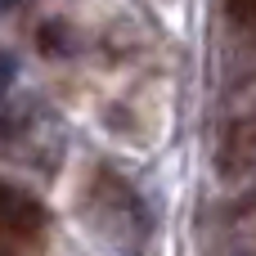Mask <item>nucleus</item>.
Segmentation results:
<instances>
[{
    "label": "nucleus",
    "instance_id": "nucleus-2",
    "mask_svg": "<svg viewBox=\"0 0 256 256\" xmlns=\"http://www.w3.org/2000/svg\"><path fill=\"white\" fill-rule=\"evenodd\" d=\"M45 225V207L36 202V194L18 189V184H0V234H36Z\"/></svg>",
    "mask_w": 256,
    "mask_h": 256
},
{
    "label": "nucleus",
    "instance_id": "nucleus-5",
    "mask_svg": "<svg viewBox=\"0 0 256 256\" xmlns=\"http://www.w3.org/2000/svg\"><path fill=\"white\" fill-rule=\"evenodd\" d=\"M14 76H18V63H14V54H9V50H0V99L9 94Z\"/></svg>",
    "mask_w": 256,
    "mask_h": 256
},
{
    "label": "nucleus",
    "instance_id": "nucleus-3",
    "mask_svg": "<svg viewBox=\"0 0 256 256\" xmlns=\"http://www.w3.org/2000/svg\"><path fill=\"white\" fill-rule=\"evenodd\" d=\"M36 45H40L45 54H54V58H68V54H72V32H68V22L50 18V22L36 32Z\"/></svg>",
    "mask_w": 256,
    "mask_h": 256
},
{
    "label": "nucleus",
    "instance_id": "nucleus-6",
    "mask_svg": "<svg viewBox=\"0 0 256 256\" xmlns=\"http://www.w3.org/2000/svg\"><path fill=\"white\" fill-rule=\"evenodd\" d=\"M4 4H9V0H0V9H4Z\"/></svg>",
    "mask_w": 256,
    "mask_h": 256
},
{
    "label": "nucleus",
    "instance_id": "nucleus-4",
    "mask_svg": "<svg viewBox=\"0 0 256 256\" xmlns=\"http://www.w3.org/2000/svg\"><path fill=\"white\" fill-rule=\"evenodd\" d=\"M225 18H230V27H238V32L256 27V0H225Z\"/></svg>",
    "mask_w": 256,
    "mask_h": 256
},
{
    "label": "nucleus",
    "instance_id": "nucleus-1",
    "mask_svg": "<svg viewBox=\"0 0 256 256\" xmlns=\"http://www.w3.org/2000/svg\"><path fill=\"white\" fill-rule=\"evenodd\" d=\"M216 171L225 180L256 176V112H248V117L225 126V135L216 144Z\"/></svg>",
    "mask_w": 256,
    "mask_h": 256
}]
</instances>
